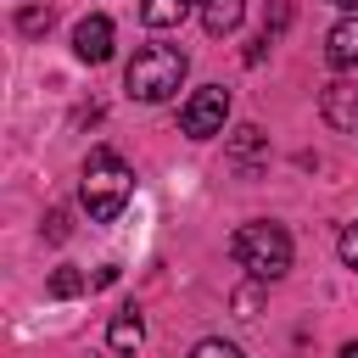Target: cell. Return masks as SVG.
<instances>
[{
  "label": "cell",
  "mask_w": 358,
  "mask_h": 358,
  "mask_svg": "<svg viewBox=\"0 0 358 358\" xmlns=\"http://www.w3.org/2000/svg\"><path fill=\"white\" fill-rule=\"evenodd\" d=\"M78 291H84V274L78 268H56L50 274V296H78Z\"/></svg>",
  "instance_id": "7c38bea8"
},
{
  "label": "cell",
  "mask_w": 358,
  "mask_h": 358,
  "mask_svg": "<svg viewBox=\"0 0 358 358\" xmlns=\"http://www.w3.org/2000/svg\"><path fill=\"white\" fill-rule=\"evenodd\" d=\"M196 11H201V28H207L213 39H224V34H235V28H241L246 0H196Z\"/></svg>",
  "instance_id": "ba28073f"
},
{
  "label": "cell",
  "mask_w": 358,
  "mask_h": 358,
  "mask_svg": "<svg viewBox=\"0 0 358 358\" xmlns=\"http://www.w3.org/2000/svg\"><path fill=\"white\" fill-rule=\"evenodd\" d=\"M330 6H336V11H347V17L358 11V0H330Z\"/></svg>",
  "instance_id": "2e32d148"
},
{
  "label": "cell",
  "mask_w": 358,
  "mask_h": 358,
  "mask_svg": "<svg viewBox=\"0 0 358 358\" xmlns=\"http://www.w3.org/2000/svg\"><path fill=\"white\" fill-rule=\"evenodd\" d=\"M257 151H263V129H252V123H246V129H235V162H241L246 173L257 168Z\"/></svg>",
  "instance_id": "8fae6325"
},
{
  "label": "cell",
  "mask_w": 358,
  "mask_h": 358,
  "mask_svg": "<svg viewBox=\"0 0 358 358\" xmlns=\"http://www.w3.org/2000/svg\"><path fill=\"white\" fill-rule=\"evenodd\" d=\"M106 341H112V352H134V347L145 341V324H140V313H134V308H117V313H112V330H106Z\"/></svg>",
  "instance_id": "9c48e42d"
},
{
  "label": "cell",
  "mask_w": 358,
  "mask_h": 358,
  "mask_svg": "<svg viewBox=\"0 0 358 358\" xmlns=\"http://www.w3.org/2000/svg\"><path fill=\"white\" fill-rule=\"evenodd\" d=\"M319 112L330 129H358V84L352 78H330L319 95Z\"/></svg>",
  "instance_id": "8992f818"
},
{
  "label": "cell",
  "mask_w": 358,
  "mask_h": 358,
  "mask_svg": "<svg viewBox=\"0 0 358 358\" xmlns=\"http://www.w3.org/2000/svg\"><path fill=\"white\" fill-rule=\"evenodd\" d=\"M17 28H22V34H45V28H50V6H28V11L17 17Z\"/></svg>",
  "instance_id": "4fadbf2b"
},
{
  "label": "cell",
  "mask_w": 358,
  "mask_h": 358,
  "mask_svg": "<svg viewBox=\"0 0 358 358\" xmlns=\"http://www.w3.org/2000/svg\"><path fill=\"white\" fill-rule=\"evenodd\" d=\"M224 117H229V90H224V84L196 90V95L185 101V112H179V123H185L190 140H213V134H224Z\"/></svg>",
  "instance_id": "277c9868"
},
{
  "label": "cell",
  "mask_w": 358,
  "mask_h": 358,
  "mask_svg": "<svg viewBox=\"0 0 358 358\" xmlns=\"http://www.w3.org/2000/svg\"><path fill=\"white\" fill-rule=\"evenodd\" d=\"M190 358H241V347H229V341H218V336H213V341H196V347H190Z\"/></svg>",
  "instance_id": "5bb4252c"
},
{
  "label": "cell",
  "mask_w": 358,
  "mask_h": 358,
  "mask_svg": "<svg viewBox=\"0 0 358 358\" xmlns=\"http://www.w3.org/2000/svg\"><path fill=\"white\" fill-rule=\"evenodd\" d=\"M185 73H190V62L179 45H140L134 62L123 67V84L134 101H168V95H179Z\"/></svg>",
  "instance_id": "7a4b0ae2"
},
{
  "label": "cell",
  "mask_w": 358,
  "mask_h": 358,
  "mask_svg": "<svg viewBox=\"0 0 358 358\" xmlns=\"http://www.w3.org/2000/svg\"><path fill=\"white\" fill-rule=\"evenodd\" d=\"M229 252H235V263H241L252 280H280V274L291 268V235H285L280 224H268V218L241 224V229L229 235Z\"/></svg>",
  "instance_id": "3957f363"
},
{
  "label": "cell",
  "mask_w": 358,
  "mask_h": 358,
  "mask_svg": "<svg viewBox=\"0 0 358 358\" xmlns=\"http://www.w3.org/2000/svg\"><path fill=\"white\" fill-rule=\"evenodd\" d=\"M78 196H84V207H90L95 224H112V218L129 207V196H134V168H129L112 145H95V151L84 157Z\"/></svg>",
  "instance_id": "6da1fadb"
},
{
  "label": "cell",
  "mask_w": 358,
  "mask_h": 358,
  "mask_svg": "<svg viewBox=\"0 0 358 358\" xmlns=\"http://www.w3.org/2000/svg\"><path fill=\"white\" fill-rule=\"evenodd\" d=\"M190 6H196V0H145L140 17H145V28H179Z\"/></svg>",
  "instance_id": "30bf717a"
},
{
  "label": "cell",
  "mask_w": 358,
  "mask_h": 358,
  "mask_svg": "<svg viewBox=\"0 0 358 358\" xmlns=\"http://www.w3.org/2000/svg\"><path fill=\"white\" fill-rule=\"evenodd\" d=\"M324 62H330L336 73L358 67V11H352V17H341V22L324 34Z\"/></svg>",
  "instance_id": "52a82bcc"
},
{
  "label": "cell",
  "mask_w": 358,
  "mask_h": 358,
  "mask_svg": "<svg viewBox=\"0 0 358 358\" xmlns=\"http://www.w3.org/2000/svg\"><path fill=\"white\" fill-rule=\"evenodd\" d=\"M341 358H358V341H347V347H341Z\"/></svg>",
  "instance_id": "e0dca14e"
},
{
  "label": "cell",
  "mask_w": 358,
  "mask_h": 358,
  "mask_svg": "<svg viewBox=\"0 0 358 358\" xmlns=\"http://www.w3.org/2000/svg\"><path fill=\"white\" fill-rule=\"evenodd\" d=\"M341 263H347V268H358V224H347V229H341Z\"/></svg>",
  "instance_id": "9a60e30c"
},
{
  "label": "cell",
  "mask_w": 358,
  "mask_h": 358,
  "mask_svg": "<svg viewBox=\"0 0 358 358\" xmlns=\"http://www.w3.org/2000/svg\"><path fill=\"white\" fill-rule=\"evenodd\" d=\"M73 56H78V62H90V67H95V62H106V56H112V17L90 11V17L73 28Z\"/></svg>",
  "instance_id": "5b68a950"
}]
</instances>
